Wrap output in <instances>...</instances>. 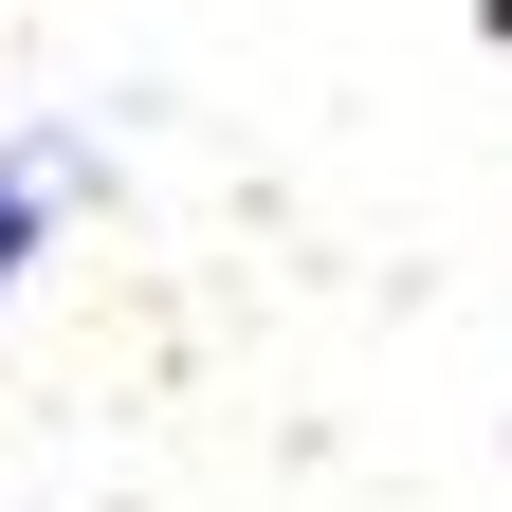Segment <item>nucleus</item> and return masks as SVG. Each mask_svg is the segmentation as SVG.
Masks as SVG:
<instances>
[{"label":"nucleus","instance_id":"f257e3e1","mask_svg":"<svg viewBox=\"0 0 512 512\" xmlns=\"http://www.w3.org/2000/svg\"><path fill=\"white\" fill-rule=\"evenodd\" d=\"M55 220H74V147H19V128H0V311H19V275L55 256Z\"/></svg>","mask_w":512,"mask_h":512}]
</instances>
